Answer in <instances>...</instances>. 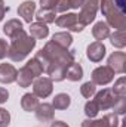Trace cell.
I'll return each mask as SVG.
<instances>
[{
  "label": "cell",
  "mask_w": 126,
  "mask_h": 127,
  "mask_svg": "<svg viewBox=\"0 0 126 127\" xmlns=\"http://www.w3.org/2000/svg\"><path fill=\"white\" fill-rule=\"evenodd\" d=\"M34 58L40 62L43 72H46L52 81H63L65 80L67 68L74 62V50L64 49L54 41H48Z\"/></svg>",
  "instance_id": "obj_1"
},
{
  "label": "cell",
  "mask_w": 126,
  "mask_h": 127,
  "mask_svg": "<svg viewBox=\"0 0 126 127\" xmlns=\"http://www.w3.org/2000/svg\"><path fill=\"white\" fill-rule=\"evenodd\" d=\"M10 44L7 49V56L10 61L13 62H21L24 61L28 53L36 47V38H33L30 34L21 30L18 34H15L13 37H10Z\"/></svg>",
  "instance_id": "obj_2"
},
{
  "label": "cell",
  "mask_w": 126,
  "mask_h": 127,
  "mask_svg": "<svg viewBox=\"0 0 126 127\" xmlns=\"http://www.w3.org/2000/svg\"><path fill=\"white\" fill-rule=\"evenodd\" d=\"M99 9L107 19V25L116 30H125L126 18L125 13L117 9L113 0H99Z\"/></svg>",
  "instance_id": "obj_3"
},
{
  "label": "cell",
  "mask_w": 126,
  "mask_h": 127,
  "mask_svg": "<svg viewBox=\"0 0 126 127\" xmlns=\"http://www.w3.org/2000/svg\"><path fill=\"white\" fill-rule=\"evenodd\" d=\"M98 9H99V0H83V4L80 6V13L77 15L79 22L85 27L94 22Z\"/></svg>",
  "instance_id": "obj_4"
},
{
  "label": "cell",
  "mask_w": 126,
  "mask_h": 127,
  "mask_svg": "<svg viewBox=\"0 0 126 127\" xmlns=\"http://www.w3.org/2000/svg\"><path fill=\"white\" fill-rule=\"evenodd\" d=\"M55 24L60 28H67V30H70L73 32H80V31H83V28H85V25H82L79 22L77 13H70V12L61 13L55 19Z\"/></svg>",
  "instance_id": "obj_5"
},
{
  "label": "cell",
  "mask_w": 126,
  "mask_h": 127,
  "mask_svg": "<svg viewBox=\"0 0 126 127\" xmlns=\"http://www.w3.org/2000/svg\"><path fill=\"white\" fill-rule=\"evenodd\" d=\"M54 90V81L49 77H37L33 81V93L37 97L46 99L48 96L52 95Z\"/></svg>",
  "instance_id": "obj_6"
},
{
  "label": "cell",
  "mask_w": 126,
  "mask_h": 127,
  "mask_svg": "<svg viewBox=\"0 0 126 127\" xmlns=\"http://www.w3.org/2000/svg\"><path fill=\"white\" fill-rule=\"evenodd\" d=\"M114 71L108 66V65H102V66H96L92 71V83L98 86H107L108 83L113 81L114 78Z\"/></svg>",
  "instance_id": "obj_7"
},
{
  "label": "cell",
  "mask_w": 126,
  "mask_h": 127,
  "mask_svg": "<svg viewBox=\"0 0 126 127\" xmlns=\"http://www.w3.org/2000/svg\"><path fill=\"white\" fill-rule=\"evenodd\" d=\"M94 96H95L94 100H95V103L98 105L99 111H107V109L113 108L116 95L111 92V89H102L101 92H96Z\"/></svg>",
  "instance_id": "obj_8"
},
{
  "label": "cell",
  "mask_w": 126,
  "mask_h": 127,
  "mask_svg": "<svg viewBox=\"0 0 126 127\" xmlns=\"http://www.w3.org/2000/svg\"><path fill=\"white\" fill-rule=\"evenodd\" d=\"M105 46L102 41H94L86 47V56L91 62H101L105 56Z\"/></svg>",
  "instance_id": "obj_9"
},
{
  "label": "cell",
  "mask_w": 126,
  "mask_h": 127,
  "mask_svg": "<svg viewBox=\"0 0 126 127\" xmlns=\"http://www.w3.org/2000/svg\"><path fill=\"white\" fill-rule=\"evenodd\" d=\"M108 66L117 72V74H123L126 66V55L125 52H113L108 56Z\"/></svg>",
  "instance_id": "obj_10"
},
{
  "label": "cell",
  "mask_w": 126,
  "mask_h": 127,
  "mask_svg": "<svg viewBox=\"0 0 126 127\" xmlns=\"http://www.w3.org/2000/svg\"><path fill=\"white\" fill-rule=\"evenodd\" d=\"M36 118L40 123H51L54 120V114H55V108L52 106V103H39V106L36 108Z\"/></svg>",
  "instance_id": "obj_11"
},
{
  "label": "cell",
  "mask_w": 126,
  "mask_h": 127,
  "mask_svg": "<svg viewBox=\"0 0 126 127\" xmlns=\"http://www.w3.org/2000/svg\"><path fill=\"white\" fill-rule=\"evenodd\" d=\"M16 77H18V69L12 64H0V83L10 84L16 81Z\"/></svg>",
  "instance_id": "obj_12"
},
{
  "label": "cell",
  "mask_w": 126,
  "mask_h": 127,
  "mask_svg": "<svg viewBox=\"0 0 126 127\" xmlns=\"http://www.w3.org/2000/svg\"><path fill=\"white\" fill-rule=\"evenodd\" d=\"M36 13V3L33 0H25L19 4L18 7V15L28 24H31V19L34 18Z\"/></svg>",
  "instance_id": "obj_13"
},
{
  "label": "cell",
  "mask_w": 126,
  "mask_h": 127,
  "mask_svg": "<svg viewBox=\"0 0 126 127\" xmlns=\"http://www.w3.org/2000/svg\"><path fill=\"white\" fill-rule=\"evenodd\" d=\"M34 74L30 71V68L27 65H24L19 71H18V77H16V83L19 87H28L31 86V83L34 81Z\"/></svg>",
  "instance_id": "obj_14"
},
{
  "label": "cell",
  "mask_w": 126,
  "mask_h": 127,
  "mask_svg": "<svg viewBox=\"0 0 126 127\" xmlns=\"http://www.w3.org/2000/svg\"><path fill=\"white\" fill-rule=\"evenodd\" d=\"M92 35H94V38L96 41H102V40L108 38V35H110V27L107 25V22H104V21L96 22L94 25V28H92Z\"/></svg>",
  "instance_id": "obj_15"
},
{
  "label": "cell",
  "mask_w": 126,
  "mask_h": 127,
  "mask_svg": "<svg viewBox=\"0 0 126 127\" xmlns=\"http://www.w3.org/2000/svg\"><path fill=\"white\" fill-rule=\"evenodd\" d=\"M30 35L36 40H42V38H46L49 35V28L46 24H42V22H33L30 24Z\"/></svg>",
  "instance_id": "obj_16"
},
{
  "label": "cell",
  "mask_w": 126,
  "mask_h": 127,
  "mask_svg": "<svg viewBox=\"0 0 126 127\" xmlns=\"http://www.w3.org/2000/svg\"><path fill=\"white\" fill-rule=\"evenodd\" d=\"M34 18L37 19V22H42V24H52L55 22L57 19V12L54 9H40L39 12L34 13Z\"/></svg>",
  "instance_id": "obj_17"
},
{
  "label": "cell",
  "mask_w": 126,
  "mask_h": 127,
  "mask_svg": "<svg viewBox=\"0 0 126 127\" xmlns=\"http://www.w3.org/2000/svg\"><path fill=\"white\" fill-rule=\"evenodd\" d=\"M39 97L34 95V93H25L21 99V108L27 112H33L36 111V108L39 106Z\"/></svg>",
  "instance_id": "obj_18"
},
{
  "label": "cell",
  "mask_w": 126,
  "mask_h": 127,
  "mask_svg": "<svg viewBox=\"0 0 126 127\" xmlns=\"http://www.w3.org/2000/svg\"><path fill=\"white\" fill-rule=\"evenodd\" d=\"M65 78L70 81H79L83 78V68L80 64L73 62L65 71Z\"/></svg>",
  "instance_id": "obj_19"
},
{
  "label": "cell",
  "mask_w": 126,
  "mask_h": 127,
  "mask_svg": "<svg viewBox=\"0 0 126 127\" xmlns=\"http://www.w3.org/2000/svg\"><path fill=\"white\" fill-rule=\"evenodd\" d=\"M51 41H54L55 44L61 46L64 49H68V47L73 44V37H71L70 32L61 31V32H55V34L52 35V40H51Z\"/></svg>",
  "instance_id": "obj_20"
},
{
  "label": "cell",
  "mask_w": 126,
  "mask_h": 127,
  "mask_svg": "<svg viewBox=\"0 0 126 127\" xmlns=\"http://www.w3.org/2000/svg\"><path fill=\"white\" fill-rule=\"evenodd\" d=\"M21 30H24V28H22V22L19 19H9L3 25V32L7 37H13L15 34H18Z\"/></svg>",
  "instance_id": "obj_21"
},
{
  "label": "cell",
  "mask_w": 126,
  "mask_h": 127,
  "mask_svg": "<svg viewBox=\"0 0 126 127\" xmlns=\"http://www.w3.org/2000/svg\"><path fill=\"white\" fill-rule=\"evenodd\" d=\"M70 105H71V97L67 93H58V95H55L54 100H52V106L55 109H60V111L67 109Z\"/></svg>",
  "instance_id": "obj_22"
},
{
  "label": "cell",
  "mask_w": 126,
  "mask_h": 127,
  "mask_svg": "<svg viewBox=\"0 0 126 127\" xmlns=\"http://www.w3.org/2000/svg\"><path fill=\"white\" fill-rule=\"evenodd\" d=\"M110 37V41L114 47L117 49H123L126 46V35H125V30H116L113 34L108 35Z\"/></svg>",
  "instance_id": "obj_23"
},
{
  "label": "cell",
  "mask_w": 126,
  "mask_h": 127,
  "mask_svg": "<svg viewBox=\"0 0 126 127\" xmlns=\"http://www.w3.org/2000/svg\"><path fill=\"white\" fill-rule=\"evenodd\" d=\"M111 109L114 111V114L123 115V114L126 112V96H116Z\"/></svg>",
  "instance_id": "obj_24"
},
{
  "label": "cell",
  "mask_w": 126,
  "mask_h": 127,
  "mask_svg": "<svg viewBox=\"0 0 126 127\" xmlns=\"http://www.w3.org/2000/svg\"><path fill=\"white\" fill-rule=\"evenodd\" d=\"M80 93H82L83 97H86V99L94 97V95L96 93V84L92 83V81H86V83H83L82 87H80Z\"/></svg>",
  "instance_id": "obj_25"
},
{
  "label": "cell",
  "mask_w": 126,
  "mask_h": 127,
  "mask_svg": "<svg viewBox=\"0 0 126 127\" xmlns=\"http://www.w3.org/2000/svg\"><path fill=\"white\" fill-rule=\"evenodd\" d=\"M111 92L116 96H126V78L125 77H120L119 80L114 81V86H113Z\"/></svg>",
  "instance_id": "obj_26"
},
{
  "label": "cell",
  "mask_w": 126,
  "mask_h": 127,
  "mask_svg": "<svg viewBox=\"0 0 126 127\" xmlns=\"http://www.w3.org/2000/svg\"><path fill=\"white\" fill-rule=\"evenodd\" d=\"M98 112H99V108H98V105L95 103V100H88L86 102V105H85V114H86V117L88 118H95L96 115H98Z\"/></svg>",
  "instance_id": "obj_27"
},
{
  "label": "cell",
  "mask_w": 126,
  "mask_h": 127,
  "mask_svg": "<svg viewBox=\"0 0 126 127\" xmlns=\"http://www.w3.org/2000/svg\"><path fill=\"white\" fill-rule=\"evenodd\" d=\"M28 68H30V71H31L33 74H34V77L37 78V77H40L42 74H43V68H42V65H40V62L36 59V58H31L28 62L25 64Z\"/></svg>",
  "instance_id": "obj_28"
},
{
  "label": "cell",
  "mask_w": 126,
  "mask_h": 127,
  "mask_svg": "<svg viewBox=\"0 0 126 127\" xmlns=\"http://www.w3.org/2000/svg\"><path fill=\"white\" fill-rule=\"evenodd\" d=\"M102 120H104L105 127H119V117H117V114H114V112L105 114V115L102 117Z\"/></svg>",
  "instance_id": "obj_29"
},
{
  "label": "cell",
  "mask_w": 126,
  "mask_h": 127,
  "mask_svg": "<svg viewBox=\"0 0 126 127\" xmlns=\"http://www.w3.org/2000/svg\"><path fill=\"white\" fill-rule=\"evenodd\" d=\"M10 124V114L7 109L0 108V127H7Z\"/></svg>",
  "instance_id": "obj_30"
},
{
  "label": "cell",
  "mask_w": 126,
  "mask_h": 127,
  "mask_svg": "<svg viewBox=\"0 0 126 127\" xmlns=\"http://www.w3.org/2000/svg\"><path fill=\"white\" fill-rule=\"evenodd\" d=\"M82 127H105L104 124V120L99 118V120H94V118H88L82 123Z\"/></svg>",
  "instance_id": "obj_31"
},
{
  "label": "cell",
  "mask_w": 126,
  "mask_h": 127,
  "mask_svg": "<svg viewBox=\"0 0 126 127\" xmlns=\"http://www.w3.org/2000/svg\"><path fill=\"white\" fill-rule=\"evenodd\" d=\"M68 9H70V3H68V0H60L58 4H57V7H55V12L65 13Z\"/></svg>",
  "instance_id": "obj_32"
},
{
  "label": "cell",
  "mask_w": 126,
  "mask_h": 127,
  "mask_svg": "<svg viewBox=\"0 0 126 127\" xmlns=\"http://www.w3.org/2000/svg\"><path fill=\"white\" fill-rule=\"evenodd\" d=\"M58 1L60 0H40V6H42V9H54L55 10Z\"/></svg>",
  "instance_id": "obj_33"
},
{
  "label": "cell",
  "mask_w": 126,
  "mask_h": 127,
  "mask_svg": "<svg viewBox=\"0 0 126 127\" xmlns=\"http://www.w3.org/2000/svg\"><path fill=\"white\" fill-rule=\"evenodd\" d=\"M7 49H9L7 41L3 40V38H0V59H4L7 56Z\"/></svg>",
  "instance_id": "obj_34"
},
{
  "label": "cell",
  "mask_w": 126,
  "mask_h": 127,
  "mask_svg": "<svg viewBox=\"0 0 126 127\" xmlns=\"http://www.w3.org/2000/svg\"><path fill=\"white\" fill-rule=\"evenodd\" d=\"M7 99H9V92H7L4 87H0V105L4 103Z\"/></svg>",
  "instance_id": "obj_35"
},
{
  "label": "cell",
  "mask_w": 126,
  "mask_h": 127,
  "mask_svg": "<svg viewBox=\"0 0 126 127\" xmlns=\"http://www.w3.org/2000/svg\"><path fill=\"white\" fill-rule=\"evenodd\" d=\"M9 12V7L4 4V1L3 0H0V21H3V18H4V15Z\"/></svg>",
  "instance_id": "obj_36"
},
{
  "label": "cell",
  "mask_w": 126,
  "mask_h": 127,
  "mask_svg": "<svg viewBox=\"0 0 126 127\" xmlns=\"http://www.w3.org/2000/svg\"><path fill=\"white\" fill-rule=\"evenodd\" d=\"M114 1V4L117 6V9L120 10V12H123L125 13V10H126V0H113Z\"/></svg>",
  "instance_id": "obj_37"
},
{
  "label": "cell",
  "mask_w": 126,
  "mask_h": 127,
  "mask_svg": "<svg viewBox=\"0 0 126 127\" xmlns=\"http://www.w3.org/2000/svg\"><path fill=\"white\" fill-rule=\"evenodd\" d=\"M70 3V9H79L83 4V0H68Z\"/></svg>",
  "instance_id": "obj_38"
},
{
  "label": "cell",
  "mask_w": 126,
  "mask_h": 127,
  "mask_svg": "<svg viewBox=\"0 0 126 127\" xmlns=\"http://www.w3.org/2000/svg\"><path fill=\"white\" fill-rule=\"evenodd\" d=\"M49 127H70V126H68V124H65V123H64V121H61V120H55V121L52 120V121H51V126H49Z\"/></svg>",
  "instance_id": "obj_39"
}]
</instances>
